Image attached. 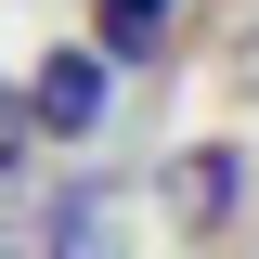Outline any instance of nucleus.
I'll return each instance as SVG.
<instances>
[{"instance_id":"3","label":"nucleus","mask_w":259,"mask_h":259,"mask_svg":"<svg viewBox=\"0 0 259 259\" xmlns=\"http://www.w3.org/2000/svg\"><path fill=\"white\" fill-rule=\"evenodd\" d=\"M39 259H130V194H117V182H52Z\"/></svg>"},{"instance_id":"1","label":"nucleus","mask_w":259,"mask_h":259,"mask_svg":"<svg viewBox=\"0 0 259 259\" xmlns=\"http://www.w3.org/2000/svg\"><path fill=\"white\" fill-rule=\"evenodd\" d=\"M13 91H26V130H39V143H91V130L117 117V65L78 39V52H39V65H13Z\"/></svg>"},{"instance_id":"2","label":"nucleus","mask_w":259,"mask_h":259,"mask_svg":"<svg viewBox=\"0 0 259 259\" xmlns=\"http://www.w3.org/2000/svg\"><path fill=\"white\" fill-rule=\"evenodd\" d=\"M156 207H168V233H233V207H246V143H182V156L156 168Z\"/></svg>"},{"instance_id":"4","label":"nucleus","mask_w":259,"mask_h":259,"mask_svg":"<svg viewBox=\"0 0 259 259\" xmlns=\"http://www.w3.org/2000/svg\"><path fill=\"white\" fill-rule=\"evenodd\" d=\"M39 156V130H26V91H13V78H0V182H13V168Z\"/></svg>"}]
</instances>
